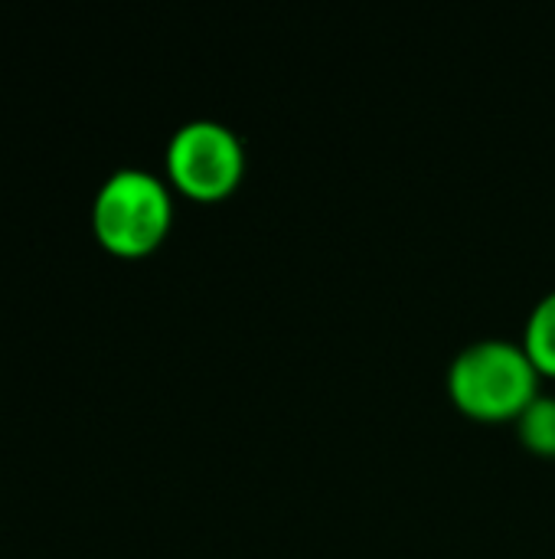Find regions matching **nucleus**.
I'll return each instance as SVG.
<instances>
[{"instance_id": "obj_2", "label": "nucleus", "mask_w": 555, "mask_h": 559, "mask_svg": "<svg viewBox=\"0 0 555 559\" xmlns=\"http://www.w3.org/2000/svg\"><path fill=\"white\" fill-rule=\"evenodd\" d=\"M173 200L167 183L144 167H118L108 174L92 203V226L105 249L118 255H144L167 236Z\"/></svg>"}, {"instance_id": "obj_1", "label": "nucleus", "mask_w": 555, "mask_h": 559, "mask_svg": "<svg viewBox=\"0 0 555 559\" xmlns=\"http://www.w3.org/2000/svg\"><path fill=\"white\" fill-rule=\"evenodd\" d=\"M540 367L520 341L481 337L458 350L448 367V390L455 403L478 419L520 416L540 393Z\"/></svg>"}, {"instance_id": "obj_5", "label": "nucleus", "mask_w": 555, "mask_h": 559, "mask_svg": "<svg viewBox=\"0 0 555 559\" xmlns=\"http://www.w3.org/2000/svg\"><path fill=\"white\" fill-rule=\"evenodd\" d=\"M517 429L533 452L555 455V396L536 393L517 416Z\"/></svg>"}, {"instance_id": "obj_4", "label": "nucleus", "mask_w": 555, "mask_h": 559, "mask_svg": "<svg viewBox=\"0 0 555 559\" xmlns=\"http://www.w3.org/2000/svg\"><path fill=\"white\" fill-rule=\"evenodd\" d=\"M523 347L540 367V373H555V288L546 292L530 311Z\"/></svg>"}, {"instance_id": "obj_3", "label": "nucleus", "mask_w": 555, "mask_h": 559, "mask_svg": "<svg viewBox=\"0 0 555 559\" xmlns=\"http://www.w3.org/2000/svg\"><path fill=\"white\" fill-rule=\"evenodd\" d=\"M167 170L183 193L216 200L242 180L245 144L239 131L216 118H190L167 141Z\"/></svg>"}]
</instances>
